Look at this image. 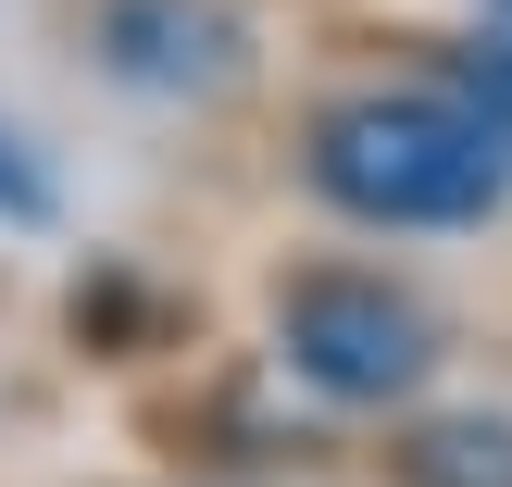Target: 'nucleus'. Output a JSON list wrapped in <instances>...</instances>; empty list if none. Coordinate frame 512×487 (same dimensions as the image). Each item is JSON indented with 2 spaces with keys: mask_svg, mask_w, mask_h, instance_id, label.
<instances>
[{
  "mask_svg": "<svg viewBox=\"0 0 512 487\" xmlns=\"http://www.w3.org/2000/svg\"><path fill=\"white\" fill-rule=\"evenodd\" d=\"M313 188L350 225H475L512 188V138H488L450 88H363L313 113Z\"/></svg>",
  "mask_w": 512,
  "mask_h": 487,
  "instance_id": "nucleus-1",
  "label": "nucleus"
},
{
  "mask_svg": "<svg viewBox=\"0 0 512 487\" xmlns=\"http://www.w3.org/2000/svg\"><path fill=\"white\" fill-rule=\"evenodd\" d=\"M275 338H288V363L313 375L325 400H350V413H388V400H413L425 375H438V325H425V300L388 288V275H363V263L300 275V288L275 300Z\"/></svg>",
  "mask_w": 512,
  "mask_h": 487,
  "instance_id": "nucleus-2",
  "label": "nucleus"
},
{
  "mask_svg": "<svg viewBox=\"0 0 512 487\" xmlns=\"http://www.w3.org/2000/svg\"><path fill=\"white\" fill-rule=\"evenodd\" d=\"M100 63L125 88H163V100H200L250 63V25L225 0H100Z\"/></svg>",
  "mask_w": 512,
  "mask_h": 487,
  "instance_id": "nucleus-3",
  "label": "nucleus"
},
{
  "mask_svg": "<svg viewBox=\"0 0 512 487\" xmlns=\"http://www.w3.org/2000/svg\"><path fill=\"white\" fill-rule=\"evenodd\" d=\"M413 487H512V413H438L400 450Z\"/></svg>",
  "mask_w": 512,
  "mask_h": 487,
  "instance_id": "nucleus-4",
  "label": "nucleus"
},
{
  "mask_svg": "<svg viewBox=\"0 0 512 487\" xmlns=\"http://www.w3.org/2000/svg\"><path fill=\"white\" fill-rule=\"evenodd\" d=\"M50 213H63V200H50V175L0 138V225H50Z\"/></svg>",
  "mask_w": 512,
  "mask_h": 487,
  "instance_id": "nucleus-5",
  "label": "nucleus"
},
{
  "mask_svg": "<svg viewBox=\"0 0 512 487\" xmlns=\"http://www.w3.org/2000/svg\"><path fill=\"white\" fill-rule=\"evenodd\" d=\"M475 38H500V50H512V0H488V25H475Z\"/></svg>",
  "mask_w": 512,
  "mask_h": 487,
  "instance_id": "nucleus-6",
  "label": "nucleus"
}]
</instances>
